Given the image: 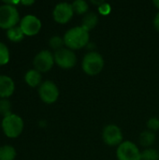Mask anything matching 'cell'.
Segmentation results:
<instances>
[{
  "label": "cell",
  "mask_w": 159,
  "mask_h": 160,
  "mask_svg": "<svg viewBox=\"0 0 159 160\" xmlns=\"http://www.w3.org/2000/svg\"><path fill=\"white\" fill-rule=\"evenodd\" d=\"M65 45L70 50H80L89 42V31L81 26L70 28L64 35Z\"/></svg>",
  "instance_id": "1"
},
{
  "label": "cell",
  "mask_w": 159,
  "mask_h": 160,
  "mask_svg": "<svg viewBox=\"0 0 159 160\" xmlns=\"http://www.w3.org/2000/svg\"><path fill=\"white\" fill-rule=\"evenodd\" d=\"M82 68L87 75L96 76L99 74L103 69L104 59L100 53L91 51L83 56Z\"/></svg>",
  "instance_id": "2"
},
{
  "label": "cell",
  "mask_w": 159,
  "mask_h": 160,
  "mask_svg": "<svg viewBox=\"0 0 159 160\" xmlns=\"http://www.w3.org/2000/svg\"><path fill=\"white\" fill-rule=\"evenodd\" d=\"M1 126L6 136L8 138H16L23 129V121L19 115L11 113L3 117Z\"/></svg>",
  "instance_id": "3"
},
{
  "label": "cell",
  "mask_w": 159,
  "mask_h": 160,
  "mask_svg": "<svg viewBox=\"0 0 159 160\" xmlns=\"http://www.w3.org/2000/svg\"><path fill=\"white\" fill-rule=\"evenodd\" d=\"M20 20V15L17 8L9 4H3L0 6V27L9 29L16 26Z\"/></svg>",
  "instance_id": "4"
},
{
  "label": "cell",
  "mask_w": 159,
  "mask_h": 160,
  "mask_svg": "<svg viewBox=\"0 0 159 160\" xmlns=\"http://www.w3.org/2000/svg\"><path fill=\"white\" fill-rule=\"evenodd\" d=\"M116 157L118 160H142V153L134 142L127 141L118 146Z\"/></svg>",
  "instance_id": "5"
},
{
  "label": "cell",
  "mask_w": 159,
  "mask_h": 160,
  "mask_svg": "<svg viewBox=\"0 0 159 160\" xmlns=\"http://www.w3.org/2000/svg\"><path fill=\"white\" fill-rule=\"evenodd\" d=\"M53 56L54 62L64 69H70L74 68L77 63L76 53L68 48H62L55 51Z\"/></svg>",
  "instance_id": "6"
},
{
  "label": "cell",
  "mask_w": 159,
  "mask_h": 160,
  "mask_svg": "<svg viewBox=\"0 0 159 160\" xmlns=\"http://www.w3.org/2000/svg\"><path fill=\"white\" fill-rule=\"evenodd\" d=\"M35 69L39 72L49 71L54 64V56L48 50H42L36 54L33 60Z\"/></svg>",
  "instance_id": "7"
},
{
  "label": "cell",
  "mask_w": 159,
  "mask_h": 160,
  "mask_svg": "<svg viewBox=\"0 0 159 160\" xmlns=\"http://www.w3.org/2000/svg\"><path fill=\"white\" fill-rule=\"evenodd\" d=\"M38 95L42 101L51 104L57 100L59 97V90L57 85L53 82L45 81L39 85Z\"/></svg>",
  "instance_id": "8"
},
{
  "label": "cell",
  "mask_w": 159,
  "mask_h": 160,
  "mask_svg": "<svg viewBox=\"0 0 159 160\" xmlns=\"http://www.w3.org/2000/svg\"><path fill=\"white\" fill-rule=\"evenodd\" d=\"M102 139L107 145L116 146L123 142V133L120 128L116 125H108L102 132Z\"/></svg>",
  "instance_id": "9"
},
{
  "label": "cell",
  "mask_w": 159,
  "mask_h": 160,
  "mask_svg": "<svg viewBox=\"0 0 159 160\" xmlns=\"http://www.w3.org/2000/svg\"><path fill=\"white\" fill-rule=\"evenodd\" d=\"M73 14L74 11H73L72 5L67 2H62L57 4L52 11V16L54 21L61 24H65L68 21H70L71 18L73 17Z\"/></svg>",
  "instance_id": "10"
},
{
  "label": "cell",
  "mask_w": 159,
  "mask_h": 160,
  "mask_svg": "<svg viewBox=\"0 0 159 160\" xmlns=\"http://www.w3.org/2000/svg\"><path fill=\"white\" fill-rule=\"evenodd\" d=\"M20 27L24 35L34 36L39 32L41 28V22L37 16L28 14L21 19Z\"/></svg>",
  "instance_id": "11"
},
{
  "label": "cell",
  "mask_w": 159,
  "mask_h": 160,
  "mask_svg": "<svg viewBox=\"0 0 159 160\" xmlns=\"http://www.w3.org/2000/svg\"><path fill=\"white\" fill-rule=\"evenodd\" d=\"M15 84L13 80L7 75H0V98H5L14 92Z\"/></svg>",
  "instance_id": "12"
},
{
  "label": "cell",
  "mask_w": 159,
  "mask_h": 160,
  "mask_svg": "<svg viewBox=\"0 0 159 160\" xmlns=\"http://www.w3.org/2000/svg\"><path fill=\"white\" fill-rule=\"evenodd\" d=\"M24 81L25 82L32 86V87H35V86H37L38 84L40 85L41 83V74L39 71H37V69H30L28 70L25 75H24Z\"/></svg>",
  "instance_id": "13"
},
{
  "label": "cell",
  "mask_w": 159,
  "mask_h": 160,
  "mask_svg": "<svg viewBox=\"0 0 159 160\" xmlns=\"http://www.w3.org/2000/svg\"><path fill=\"white\" fill-rule=\"evenodd\" d=\"M97 22H98L97 15L95 12H89V13H86L84 15V17L82 19V26L83 28H85L87 31H90L97 26Z\"/></svg>",
  "instance_id": "14"
},
{
  "label": "cell",
  "mask_w": 159,
  "mask_h": 160,
  "mask_svg": "<svg viewBox=\"0 0 159 160\" xmlns=\"http://www.w3.org/2000/svg\"><path fill=\"white\" fill-rule=\"evenodd\" d=\"M140 143L144 147H149L153 145L156 142V134L153 131L147 130L143 131L140 135Z\"/></svg>",
  "instance_id": "15"
},
{
  "label": "cell",
  "mask_w": 159,
  "mask_h": 160,
  "mask_svg": "<svg viewBox=\"0 0 159 160\" xmlns=\"http://www.w3.org/2000/svg\"><path fill=\"white\" fill-rule=\"evenodd\" d=\"M16 151L11 145H3L0 147V160H14Z\"/></svg>",
  "instance_id": "16"
},
{
  "label": "cell",
  "mask_w": 159,
  "mask_h": 160,
  "mask_svg": "<svg viewBox=\"0 0 159 160\" xmlns=\"http://www.w3.org/2000/svg\"><path fill=\"white\" fill-rule=\"evenodd\" d=\"M7 36L9 40L14 41V42H18L23 38L24 34H23V32L20 26H13V27L7 30Z\"/></svg>",
  "instance_id": "17"
},
{
  "label": "cell",
  "mask_w": 159,
  "mask_h": 160,
  "mask_svg": "<svg viewBox=\"0 0 159 160\" xmlns=\"http://www.w3.org/2000/svg\"><path fill=\"white\" fill-rule=\"evenodd\" d=\"M71 5H72L74 13H77L78 15L85 14L88 11V8H89L87 2L83 1V0H76Z\"/></svg>",
  "instance_id": "18"
},
{
  "label": "cell",
  "mask_w": 159,
  "mask_h": 160,
  "mask_svg": "<svg viewBox=\"0 0 159 160\" xmlns=\"http://www.w3.org/2000/svg\"><path fill=\"white\" fill-rule=\"evenodd\" d=\"M142 160H159V153L156 149L148 148L142 152Z\"/></svg>",
  "instance_id": "19"
},
{
  "label": "cell",
  "mask_w": 159,
  "mask_h": 160,
  "mask_svg": "<svg viewBox=\"0 0 159 160\" xmlns=\"http://www.w3.org/2000/svg\"><path fill=\"white\" fill-rule=\"evenodd\" d=\"M11 104L7 98H1L0 99V114H2L4 117L11 114Z\"/></svg>",
  "instance_id": "20"
},
{
  "label": "cell",
  "mask_w": 159,
  "mask_h": 160,
  "mask_svg": "<svg viewBox=\"0 0 159 160\" xmlns=\"http://www.w3.org/2000/svg\"><path fill=\"white\" fill-rule=\"evenodd\" d=\"M49 44H50L51 48L54 49L55 51H58L63 48V45L65 44V42H64V38H62L61 37L53 36L50 38Z\"/></svg>",
  "instance_id": "21"
},
{
  "label": "cell",
  "mask_w": 159,
  "mask_h": 160,
  "mask_svg": "<svg viewBox=\"0 0 159 160\" xmlns=\"http://www.w3.org/2000/svg\"><path fill=\"white\" fill-rule=\"evenodd\" d=\"M9 60V51L7 47L0 41V65H5Z\"/></svg>",
  "instance_id": "22"
},
{
  "label": "cell",
  "mask_w": 159,
  "mask_h": 160,
  "mask_svg": "<svg viewBox=\"0 0 159 160\" xmlns=\"http://www.w3.org/2000/svg\"><path fill=\"white\" fill-rule=\"evenodd\" d=\"M147 128L150 131H157L159 130V119L157 117H152L147 122Z\"/></svg>",
  "instance_id": "23"
},
{
  "label": "cell",
  "mask_w": 159,
  "mask_h": 160,
  "mask_svg": "<svg viewBox=\"0 0 159 160\" xmlns=\"http://www.w3.org/2000/svg\"><path fill=\"white\" fill-rule=\"evenodd\" d=\"M98 11L102 15H108L111 11V6L108 3H103L101 6L98 7Z\"/></svg>",
  "instance_id": "24"
},
{
  "label": "cell",
  "mask_w": 159,
  "mask_h": 160,
  "mask_svg": "<svg viewBox=\"0 0 159 160\" xmlns=\"http://www.w3.org/2000/svg\"><path fill=\"white\" fill-rule=\"evenodd\" d=\"M154 26L159 32V12L156 15V17L154 19Z\"/></svg>",
  "instance_id": "25"
},
{
  "label": "cell",
  "mask_w": 159,
  "mask_h": 160,
  "mask_svg": "<svg viewBox=\"0 0 159 160\" xmlns=\"http://www.w3.org/2000/svg\"><path fill=\"white\" fill-rule=\"evenodd\" d=\"M21 3L23 4V5H31V4L34 3V1H33V0H29V1H24V0H22V1H21Z\"/></svg>",
  "instance_id": "26"
},
{
  "label": "cell",
  "mask_w": 159,
  "mask_h": 160,
  "mask_svg": "<svg viewBox=\"0 0 159 160\" xmlns=\"http://www.w3.org/2000/svg\"><path fill=\"white\" fill-rule=\"evenodd\" d=\"M153 4L155 5V7H156L157 8H158L159 9V0H154V1H153Z\"/></svg>",
  "instance_id": "27"
}]
</instances>
